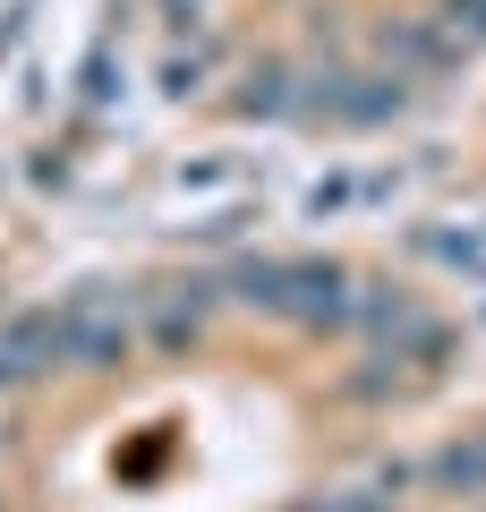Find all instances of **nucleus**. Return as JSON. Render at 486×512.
<instances>
[{
	"label": "nucleus",
	"mask_w": 486,
	"mask_h": 512,
	"mask_svg": "<svg viewBox=\"0 0 486 512\" xmlns=\"http://www.w3.org/2000/svg\"><path fill=\"white\" fill-rule=\"evenodd\" d=\"M231 291L248 299V308H265V316L307 325V333H350L367 282L350 274V265H333V256H248L231 274Z\"/></svg>",
	"instance_id": "1"
},
{
	"label": "nucleus",
	"mask_w": 486,
	"mask_h": 512,
	"mask_svg": "<svg viewBox=\"0 0 486 512\" xmlns=\"http://www.w3.org/2000/svg\"><path fill=\"white\" fill-rule=\"evenodd\" d=\"M60 325H69V367H128L145 342L137 291H77L60 299Z\"/></svg>",
	"instance_id": "2"
},
{
	"label": "nucleus",
	"mask_w": 486,
	"mask_h": 512,
	"mask_svg": "<svg viewBox=\"0 0 486 512\" xmlns=\"http://www.w3.org/2000/svg\"><path fill=\"white\" fill-rule=\"evenodd\" d=\"M69 367V325L60 308H26V316H0V384H35Z\"/></svg>",
	"instance_id": "3"
},
{
	"label": "nucleus",
	"mask_w": 486,
	"mask_h": 512,
	"mask_svg": "<svg viewBox=\"0 0 486 512\" xmlns=\"http://www.w3.org/2000/svg\"><path fill=\"white\" fill-rule=\"evenodd\" d=\"M137 316H145V342L154 350H188L214 316V291L205 282H162V291H137Z\"/></svg>",
	"instance_id": "4"
},
{
	"label": "nucleus",
	"mask_w": 486,
	"mask_h": 512,
	"mask_svg": "<svg viewBox=\"0 0 486 512\" xmlns=\"http://www.w3.org/2000/svg\"><path fill=\"white\" fill-rule=\"evenodd\" d=\"M316 111L324 120H384V111H401V77H333Z\"/></svg>",
	"instance_id": "5"
},
{
	"label": "nucleus",
	"mask_w": 486,
	"mask_h": 512,
	"mask_svg": "<svg viewBox=\"0 0 486 512\" xmlns=\"http://www.w3.org/2000/svg\"><path fill=\"white\" fill-rule=\"evenodd\" d=\"M427 478L444 495H486V427H478V436H461V444H444V453L427 461Z\"/></svg>",
	"instance_id": "6"
},
{
	"label": "nucleus",
	"mask_w": 486,
	"mask_h": 512,
	"mask_svg": "<svg viewBox=\"0 0 486 512\" xmlns=\"http://www.w3.org/2000/svg\"><path fill=\"white\" fill-rule=\"evenodd\" d=\"M486 52V0H444L435 9V60H469Z\"/></svg>",
	"instance_id": "7"
},
{
	"label": "nucleus",
	"mask_w": 486,
	"mask_h": 512,
	"mask_svg": "<svg viewBox=\"0 0 486 512\" xmlns=\"http://www.w3.org/2000/svg\"><path fill=\"white\" fill-rule=\"evenodd\" d=\"M401 478H367V487H324V495H307V504H290V512H384V495H393Z\"/></svg>",
	"instance_id": "8"
},
{
	"label": "nucleus",
	"mask_w": 486,
	"mask_h": 512,
	"mask_svg": "<svg viewBox=\"0 0 486 512\" xmlns=\"http://www.w3.org/2000/svg\"><path fill=\"white\" fill-rule=\"evenodd\" d=\"M214 43H197V52H171V60H162V94H180V103H188V94H205V77H214Z\"/></svg>",
	"instance_id": "9"
},
{
	"label": "nucleus",
	"mask_w": 486,
	"mask_h": 512,
	"mask_svg": "<svg viewBox=\"0 0 486 512\" xmlns=\"http://www.w3.org/2000/svg\"><path fill=\"white\" fill-rule=\"evenodd\" d=\"M239 111H265V120H273V111H299V94H290V69H282V60H265V69L248 77Z\"/></svg>",
	"instance_id": "10"
},
{
	"label": "nucleus",
	"mask_w": 486,
	"mask_h": 512,
	"mask_svg": "<svg viewBox=\"0 0 486 512\" xmlns=\"http://www.w3.org/2000/svg\"><path fill=\"white\" fill-rule=\"evenodd\" d=\"M162 18H171V26H197V18H205V0H162Z\"/></svg>",
	"instance_id": "11"
},
{
	"label": "nucleus",
	"mask_w": 486,
	"mask_h": 512,
	"mask_svg": "<svg viewBox=\"0 0 486 512\" xmlns=\"http://www.w3.org/2000/svg\"><path fill=\"white\" fill-rule=\"evenodd\" d=\"M0 436H9V419H0Z\"/></svg>",
	"instance_id": "12"
}]
</instances>
